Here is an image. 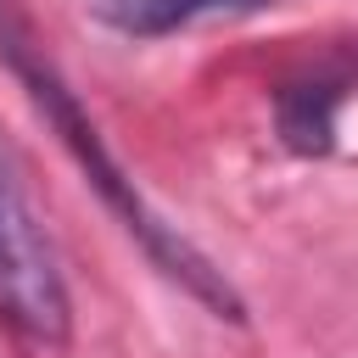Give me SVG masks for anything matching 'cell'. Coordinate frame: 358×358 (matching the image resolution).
I'll return each instance as SVG.
<instances>
[{
	"label": "cell",
	"instance_id": "obj_2",
	"mask_svg": "<svg viewBox=\"0 0 358 358\" xmlns=\"http://www.w3.org/2000/svg\"><path fill=\"white\" fill-rule=\"evenodd\" d=\"M263 0H95V17L129 39H162L218 11H257Z\"/></svg>",
	"mask_w": 358,
	"mask_h": 358
},
{
	"label": "cell",
	"instance_id": "obj_1",
	"mask_svg": "<svg viewBox=\"0 0 358 358\" xmlns=\"http://www.w3.org/2000/svg\"><path fill=\"white\" fill-rule=\"evenodd\" d=\"M0 324H11L28 341H67L73 330V302L50 235L28 207L22 185L11 179L6 151H0Z\"/></svg>",
	"mask_w": 358,
	"mask_h": 358
}]
</instances>
